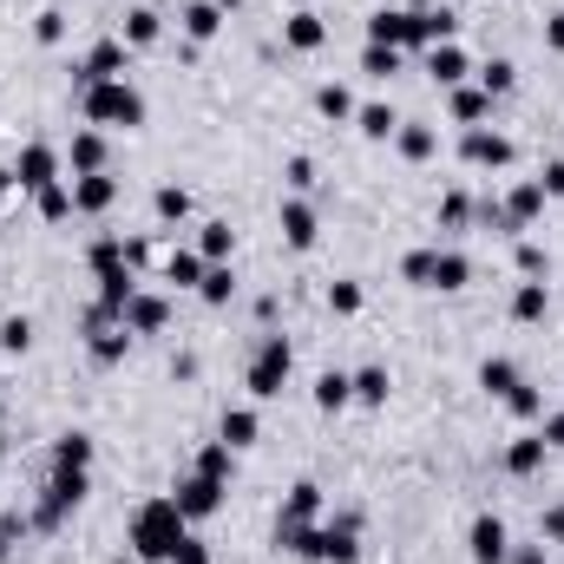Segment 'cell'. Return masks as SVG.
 Segmentation results:
<instances>
[{"label": "cell", "mask_w": 564, "mask_h": 564, "mask_svg": "<svg viewBox=\"0 0 564 564\" xmlns=\"http://www.w3.org/2000/svg\"><path fill=\"white\" fill-rule=\"evenodd\" d=\"M79 112H86V126H99V132H139L144 126V93L132 79H106V86H86V93H79Z\"/></svg>", "instance_id": "cell-2"}, {"label": "cell", "mask_w": 564, "mask_h": 564, "mask_svg": "<svg viewBox=\"0 0 564 564\" xmlns=\"http://www.w3.org/2000/svg\"><path fill=\"white\" fill-rule=\"evenodd\" d=\"M112 564H139V558H112Z\"/></svg>", "instance_id": "cell-64"}, {"label": "cell", "mask_w": 564, "mask_h": 564, "mask_svg": "<svg viewBox=\"0 0 564 564\" xmlns=\"http://www.w3.org/2000/svg\"><path fill=\"white\" fill-rule=\"evenodd\" d=\"M401 59H408L401 46H375V40L361 46V73H368V79H394V73H401Z\"/></svg>", "instance_id": "cell-41"}, {"label": "cell", "mask_w": 564, "mask_h": 564, "mask_svg": "<svg viewBox=\"0 0 564 564\" xmlns=\"http://www.w3.org/2000/svg\"><path fill=\"white\" fill-rule=\"evenodd\" d=\"M106 158H112V151H106V132H99V126L73 132V144H66V171H73V177H86V171H106Z\"/></svg>", "instance_id": "cell-20"}, {"label": "cell", "mask_w": 564, "mask_h": 564, "mask_svg": "<svg viewBox=\"0 0 564 564\" xmlns=\"http://www.w3.org/2000/svg\"><path fill=\"white\" fill-rule=\"evenodd\" d=\"M33 348V315H0V355H26Z\"/></svg>", "instance_id": "cell-45"}, {"label": "cell", "mask_w": 564, "mask_h": 564, "mask_svg": "<svg viewBox=\"0 0 564 564\" xmlns=\"http://www.w3.org/2000/svg\"><path fill=\"white\" fill-rule=\"evenodd\" d=\"M0 459H7V408H0Z\"/></svg>", "instance_id": "cell-61"}, {"label": "cell", "mask_w": 564, "mask_h": 564, "mask_svg": "<svg viewBox=\"0 0 564 564\" xmlns=\"http://www.w3.org/2000/svg\"><path fill=\"white\" fill-rule=\"evenodd\" d=\"M466 282H473V257H466V250H440V243H433V289H440V295H459Z\"/></svg>", "instance_id": "cell-23"}, {"label": "cell", "mask_w": 564, "mask_h": 564, "mask_svg": "<svg viewBox=\"0 0 564 564\" xmlns=\"http://www.w3.org/2000/svg\"><path fill=\"white\" fill-rule=\"evenodd\" d=\"M224 492H230V486H217V479H204V473H184V479L171 486V499H177V512H184L191 525L217 519V512H224Z\"/></svg>", "instance_id": "cell-8"}, {"label": "cell", "mask_w": 564, "mask_h": 564, "mask_svg": "<svg viewBox=\"0 0 564 564\" xmlns=\"http://www.w3.org/2000/svg\"><path fill=\"white\" fill-rule=\"evenodd\" d=\"M191 473H204V479H217V486H230V479H237V453H230L224 440H210V446H197V459H191Z\"/></svg>", "instance_id": "cell-31"}, {"label": "cell", "mask_w": 564, "mask_h": 564, "mask_svg": "<svg viewBox=\"0 0 564 564\" xmlns=\"http://www.w3.org/2000/svg\"><path fill=\"white\" fill-rule=\"evenodd\" d=\"M473 224V197L466 191H446L440 197V230H466Z\"/></svg>", "instance_id": "cell-47"}, {"label": "cell", "mask_w": 564, "mask_h": 564, "mask_svg": "<svg viewBox=\"0 0 564 564\" xmlns=\"http://www.w3.org/2000/svg\"><path fill=\"white\" fill-rule=\"evenodd\" d=\"M276 230H282V243H289L295 257H308V250L322 243V217H315V204H308V197H282Z\"/></svg>", "instance_id": "cell-10"}, {"label": "cell", "mask_w": 564, "mask_h": 564, "mask_svg": "<svg viewBox=\"0 0 564 564\" xmlns=\"http://www.w3.org/2000/svg\"><path fill=\"white\" fill-rule=\"evenodd\" d=\"M446 40H459V13H446V7H414V53L446 46Z\"/></svg>", "instance_id": "cell-17"}, {"label": "cell", "mask_w": 564, "mask_h": 564, "mask_svg": "<svg viewBox=\"0 0 564 564\" xmlns=\"http://www.w3.org/2000/svg\"><path fill=\"white\" fill-rule=\"evenodd\" d=\"M7 191H13V164H0V197H7Z\"/></svg>", "instance_id": "cell-60"}, {"label": "cell", "mask_w": 564, "mask_h": 564, "mask_svg": "<svg viewBox=\"0 0 564 564\" xmlns=\"http://www.w3.org/2000/svg\"><path fill=\"white\" fill-rule=\"evenodd\" d=\"M197 295H204L210 308H224V302L237 295V270H230V263H210V270H204V282H197Z\"/></svg>", "instance_id": "cell-40"}, {"label": "cell", "mask_w": 564, "mask_h": 564, "mask_svg": "<svg viewBox=\"0 0 564 564\" xmlns=\"http://www.w3.org/2000/svg\"><path fill=\"white\" fill-rule=\"evenodd\" d=\"M545 46L564 53V7H558V13H545Z\"/></svg>", "instance_id": "cell-57"}, {"label": "cell", "mask_w": 564, "mask_h": 564, "mask_svg": "<svg viewBox=\"0 0 564 564\" xmlns=\"http://www.w3.org/2000/svg\"><path fill=\"white\" fill-rule=\"evenodd\" d=\"M492 93H479V86H453V126H486L492 119Z\"/></svg>", "instance_id": "cell-29"}, {"label": "cell", "mask_w": 564, "mask_h": 564, "mask_svg": "<svg viewBox=\"0 0 564 564\" xmlns=\"http://www.w3.org/2000/svg\"><path fill=\"white\" fill-rule=\"evenodd\" d=\"M86 263H93V276H99V270H119V263H126V237H93Z\"/></svg>", "instance_id": "cell-48"}, {"label": "cell", "mask_w": 564, "mask_h": 564, "mask_svg": "<svg viewBox=\"0 0 564 564\" xmlns=\"http://www.w3.org/2000/svg\"><path fill=\"white\" fill-rule=\"evenodd\" d=\"M86 492H93V473H79V466H53V473H46V486H40L33 525H40V532H59V525L86 506Z\"/></svg>", "instance_id": "cell-3"}, {"label": "cell", "mask_w": 564, "mask_h": 564, "mask_svg": "<svg viewBox=\"0 0 564 564\" xmlns=\"http://www.w3.org/2000/svg\"><path fill=\"white\" fill-rule=\"evenodd\" d=\"M479 73V93H492V99H506L512 86H519V66L512 59H486V66H473Z\"/></svg>", "instance_id": "cell-42"}, {"label": "cell", "mask_w": 564, "mask_h": 564, "mask_svg": "<svg viewBox=\"0 0 564 564\" xmlns=\"http://www.w3.org/2000/svg\"><path fill=\"white\" fill-rule=\"evenodd\" d=\"M545 204H552V197H545V184H539V177L512 184V191H506V217H512V230H532V224L545 217Z\"/></svg>", "instance_id": "cell-16"}, {"label": "cell", "mask_w": 564, "mask_h": 564, "mask_svg": "<svg viewBox=\"0 0 564 564\" xmlns=\"http://www.w3.org/2000/svg\"><path fill=\"white\" fill-rule=\"evenodd\" d=\"M126 73H132V46H126V40L112 33V40H99V46H93V53H86V59L73 66V86L86 93V86H106V79H126Z\"/></svg>", "instance_id": "cell-7"}, {"label": "cell", "mask_w": 564, "mask_h": 564, "mask_svg": "<svg viewBox=\"0 0 564 564\" xmlns=\"http://www.w3.org/2000/svg\"><path fill=\"white\" fill-rule=\"evenodd\" d=\"M315 112H322L328 126H355V93H348L341 79H328V86H315Z\"/></svg>", "instance_id": "cell-28"}, {"label": "cell", "mask_w": 564, "mask_h": 564, "mask_svg": "<svg viewBox=\"0 0 564 564\" xmlns=\"http://www.w3.org/2000/svg\"><path fill=\"white\" fill-rule=\"evenodd\" d=\"M126 263H132V270L151 263V237H132V243H126Z\"/></svg>", "instance_id": "cell-58"}, {"label": "cell", "mask_w": 564, "mask_h": 564, "mask_svg": "<svg viewBox=\"0 0 564 564\" xmlns=\"http://www.w3.org/2000/svg\"><path fill=\"white\" fill-rule=\"evenodd\" d=\"M368 40H375V46H401V53H414V13H401V7H375V13H368Z\"/></svg>", "instance_id": "cell-14"}, {"label": "cell", "mask_w": 564, "mask_h": 564, "mask_svg": "<svg viewBox=\"0 0 564 564\" xmlns=\"http://www.w3.org/2000/svg\"><path fill=\"white\" fill-rule=\"evenodd\" d=\"M132 341H139V335H132V328H126L119 315H106L99 302L86 308V355H93L99 368H119V361L132 355Z\"/></svg>", "instance_id": "cell-5"}, {"label": "cell", "mask_w": 564, "mask_h": 564, "mask_svg": "<svg viewBox=\"0 0 564 564\" xmlns=\"http://www.w3.org/2000/svg\"><path fill=\"white\" fill-rule=\"evenodd\" d=\"M401 282L433 289V250H408V257H401Z\"/></svg>", "instance_id": "cell-49"}, {"label": "cell", "mask_w": 564, "mask_h": 564, "mask_svg": "<svg viewBox=\"0 0 564 564\" xmlns=\"http://www.w3.org/2000/svg\"><path fill=\"white\" fill-rule=\"evenodd\" d=\"M426 73L453 93V86H466V73H473V59H466V46L459 40H446V46H426Z\"/></svg>", "instance_id": "cell-21"}, {"label": "cell", "mask_w": 564, "mask_h": 564, "mask_svg": "<svg viewBox=\"0 0 564 564\" xmlns=\"http://www.w3.org/2000/svg\"><path fill=\"white\" fill-rule=\"evenodd\" d=\"M289 375H295V348H289V335H263L257 341V355H250V375H243V388H250V401H276L282 388H289Z\"/></svg>", "instance_id": "cell-4"}, {"label": "cell", "mask_w": 564, "mask_h": 564, "mask_svg": "<svg viewBox=\"0 0 564 564\" xmlns=\"http://www.w3.org/2000/svg\"><path fill=\"white\" fill-rule=\"evenodd\" d=\"M33 40H40V46H59V40H66V13H59V7H40Z\"/></svg>", "instance_id": "cell-50"}, {"label": "cell", "mask_w": 564, "mask_h": 564, "mask_svg": "<svg viewBox=\"0 0 564 564\" xmlns=\"http://www.w3.org/2000/svg\"><path fill=\"white\" fill-rule=\"evenodd\" d=\"M355 132H361V139H375V144H388L394 132H401V119H394V106H381V99H375V106H355Z\"/></svg>", "instance_id": "cell-33"}, {"label": "cell", "mask_w": 564, "mask_h": 564, "mask_svg": "<svg viewBox=\"0 0 564 564\" xmlns=\"http://www.w3.org/2000/svg\"><path fill=\"white\" fill-rule=\"evenodd\" d=\"M210 7H224V13H237V7H243V0H210Z\"/></svg>", "instance_id": "cell-62"}, {"label": "cell", "mask_w": 564, "mask_h": 564, "mask_svg": "<svg viewBox=\"0 0 564 564\" xmlns=\"http://www.w3.org/2000/svg\"><path fill=\"white\" fill-rule=\"evenodd\" d=\"M459 158H466L473 171H506V164L519 158V144L506 139V132H492V126H466V139H459Z\"/></svg>", "instance_id": "cell-9"}, {"label": "cell", "mask_w": 564, "mask_h": 564, "mask_svg": "<svg viewBox=\"0 0 564 564\" xmlns=\"http://www.w3.org/2000/svg\"><path fill=\"white\" fill-rule=\"evenodd\" d=\"M204 263H230L237 257V230L224 224V217H210V224H197V243H191Z\"/></svg>", "instance_id": "cell-25"}, {"label": "cell", "mask_w": 564, "mask_h": 564, "mask_svg": "<svg viewBox=\"0 0 564 564\" xmlns=\"http://www.w3.org/2000/svg\"><path fill=\"white\" fill-rule=\"evenodd\" d=\"M552 308V282H519L512 289V322H545Z\"/></svg>", "instance_id": "cell-34"}, {"label": "cell", "mask_w": 564, "mask_h": 564, "mask_svg": "<svg viewBox=\"0 0 564 564\" xmlns=\"http://www.w3.org/2000/svg\"><path fill=\"white\" fill-rule=\"evenodd\" d=\"M315 408H322V414H341V408H355V375H341V368L315 375Z\"/></svg>", "instance_id": "cell-27"}, {"label": "cell", "mask_w": 564, "mask_h": 564, "mask_svg": "<svg viewBox=\"0 0 564 564\" xmlns=\"http://www.w3.org/2000/svg\"><path fill=\"white\" fill-rule=\"evenodd\" d=\"M191 539V519L177 512V499L164 492V499H144L139 512H132V525H126V545H132V558L139 564H171V552Z\"/></svg>", "instance_id": "cell-1"}, {"label": "cell", "mask_w": 564, "mask_h": 564, "mask_svg": "<svg viewBox=\"0 0 564 564\" xmlns=\"http://www.w3.org/2000/svg\"><path fill=\"white\" fill-rule=\"evenodd\" d=\"M66 184H73V210L79 217H106L119 204V177L112 171H86V177H66Z\"/></svg>", "instance_id": "cell-12"}, {"label": "cell", "mask_w": 564, "mask_h": 564, "mask_svg": "<svg viewBox=\"0 0 564 564\" xmlns=\"http://www.w3.org/2000/svg\"><path fill=\"white\" fill-rule=\"evenodd\" d=\"M126 328H132V335H164V328H171V302H164L158 289H139V295L126 302Z\"/></svg>", "instance_id": "cell-15"}, {"label": "cell", "mask_w": 564, "mask_h": 564, "mask_svg": "<svg viewBox=\"0 0 564 564\" xmlns=\"http://www.w3.org/2000/svg\"><path fill=\"white\" fill-rule=\"evenodd\" d=\"M13 184L26 191V197H40V191H53V184H66V151H53V144H20V158H13Z\"/></svg>", "instance_id": "cell-6"}, {"label": "cell", "mask_w": 564, "mask_h": 564, "mask_svg": "<svg viewBox=\"0 0 564 564\" xmlns=\"http://www.w3.org/2000/svg\"><path fill=\"white\" fill-rule=\"evenodd\" d=\"M93 433H79V426H66L59 440H53V466H79V473H93Z\"/></svg>", "instance_id": "cell-30"}, {"label": "cell", "mask_w": 564, "mask_h": 564, "mask_svg": "<svg viewBox=\"0 0 564 564\" xmlns=\"http://www.w3.org/2000/svg\"><path fill=\"white\" fill-rule=\"evenodd\" d=\"M158 33H164L158 7H132V13H126V26H119V40H126L132 53H144V46H158Z\"/></svg>", "instance_id": "cell-32"}, {"label": "cell", "mask_w": 564, "mask_h": 564, "mask_svg": "<svg viewBox=\"0 0 564 564\" xmlns=\"http://www.w3.org/2000/svg\"><path fill=\"white\" fill-rule=\"evenodd\" d=\"M545 459H552L545 433H519V440L506 446V473H512V479H532V473H545Z\"/></svg>", "instance_id": "cell-22"}, {"label": "cell", "mask_w": 564, "mask_h": 564, "mask_svg": "<svg viewBox=\"0 0 564 564\" xmlns=\"http://www.w3.org/2000/svg\"><path fill=\"white\" fill-rule=\"evenodd\" d=\"M204 270H210V263H204L197 250H171V257H164V282H171V289H197Z\"/></svg>", "instance_id": "cell-36"}, {"label": "cell", "mask_w": 564, "mask_h": 564, "mask_svg": "<svg viewBox=\"0 0 564 564\" xmlns=\"http://www.w3.org/2000/svg\"><path fill=\"white\" fill-rule=\"evenodd\" d=\"M506 414H512V421H545V394H539L532 381H519V388L506 394Z\"/></svg>", "instance_id": "cell-44"}, {"label": "cell", "mask_w": 564, "mask_h": 564, "mask_svg": "<svg viewBox=\"0 0 564 564\" xmlns=\"http://www.w3.org/2000/svg\"><path fill=\"white\" fill-rule=\"evenodd\" d=\"M539 433H545V446L558 453V446H564V408H558V414H545V421H539Z\"/></svg>", "instance_id": "cell-55"}, {"label": "cell", "mask_w": 564, "mask_h": 564, "mask_svg": "<svg viewBox=\"0 0 564 564\" xmlns=\"http://www.w3.org/2000/svg\"><path fill=\"white\" fill-rule=\"evenodd\" d=\"M394 151H401L408 164H426V158L440 151V132H433V126H401V132H394Z\"/></svg>", "instance_id": "cell-37"}, {"label": "cell", "mask_w": 564, "mask_h": 564, "mask_svg": "<svg viewBox=\"0 0 564 564\" xmlns=\"http://www.w3.org/2000/svg\"><path fill=\"white\" fill-rule=\"evenodd\" d=\"M224 20H230V13H224V7H210V0H191V7L177 13L184 40H197V46H204V40H217V33H224Z\"/></svg>", "instance_id": "cell-24"}, {"label": "cell", "mask_w": 564, "mask_h": 564, "mask_svg": "<svg viewBox=\"0 0 564 564\" xmlns=\"http://www.w3.org/2000/svg\"><path fill=\"white\" fill-rule=\"evenodd\" d=\"M388 394H394L388 368H355V401L361 408H388Z\"/></svg>", "instance_id": "cell-39"}, {"label": "cell", "mask_w": 564, "mask_h": 564, "mask_svg": "<svg viewBox=\"0 0 564 564\" xmlns=\"http://www.w3.org/2000/svg\"><path fill=\"white\" fill-rule=\"evenodd\" d=\"M519 381H525V375H519V361H512V355H486V361H479V388H486L492 401H506Z\"/></svg>", "instance_id": "cell-26"}, {"label": "cell", "mask_w": 564, "mask_h": 564, "mask_svg": "<svg viewBox=\"0 0 564 564\" xmlns=\"http://www.w3.org/2000/svg\"><path fill=\"white\" fill-rule=\"evenodd\" d=\"M276 525H322V486H315V479H295V486H289Z\"/></svg>", "instance_id": "cell-19"}, {"label": "cell", "mask_w": 564, "mask_h": 564, "mask_svg": "<svg viewBox=\"0 0 564 564\" xmlns=\"http://www.w3.org/2000/svg\"><path fill=\"white\" fill-rule=\"evenodd\" d=\"M361 302H368V295H361V282H355V276L328 282V315H341V322H348V315H361Z\"/></svg>", "instance_id": "cell-46"}, {"label": "cell", "mask_w": 564, "mask_h": 564, "mask_svg": "<svg viewBox=\"0 0 564 564\" xmlns=\"http://www.w3.org/2000/svg\"><path fill=\"white\" fill-rule=\"evenodd\" d=\"M512 263H519V276H525V282L552 276V250H545V243H532V237H519V243H512Z\"/></svg>", "instance_id": "cell-38"}, {"label": "cell", "mask_w": 564, "mask_h": 564, "mask_svg": "<svg viewBox=\"0 0 564 564\" xmlns=\"http://www.w3.org/2000/svg\"><path fill=\"white\" fill-rule=\"evenodd\" d=\"M33 210H40L46 224H66V217H79V210H73V184H53V191H40V197H33Z\"/></svg>", "instance_id": "cell-43"}, {"label": "cell", "mask_w": 564, "mask_h": 564, "mask_svg": "<svg viewBox=\"0 0 564 564\" xmlns=\"http://www.w3.org/2000/svg\"><path fill=\"white\" fill-rule=\"evenodd\" d=\"M217 440H224L230 453H250V446L263 440V414H257V408H224V421H217Z\"/></svg>", "instance_id": "cell-18"}, {"label": "cell", "mask_w": 564, "mask_h": 564, "mask_svg": "<svg viewBox=\"0 0 564 564\" xmlns=\"http://www.w3.org/2000/svg\"><path fill=\"white\" fill-rule=\"evenodd\" d=\"M539 184H545V197H564V158H552V164L539 171Z\"/></svg>", "instance_id": "cell-54"}, {"label": "cell", "mask_w": 564, "mask_h": 564, "mask_svg": "<svg viewBox=\"0 0 564 564\" xmlns=\"http://www.w3.org/2000/svg\"><path fill=\"white\" fill-rule=\"evenodd\" d=\"M13 539H26V519L20 512H0V564L13 558Z\"/></svg>", "instance_id": "cell-51"}, {"label": "cell", "mask_w": 564, "mask_h": 564, "mask_svg": "<svg viewBox=\"0 0 564 564\" xmlns=\"http://www.w3.org/2000/svg\"><path fill=\"white\" fill-rule=\"evenodd\" d=\"M466 558L473 564H506L512 558V532H506L499 512H479V519L466 525Z\"/></svg>", "instance_id": "cell-11"}, {"label": "cell", "mask_w": 564, "mask_h": 564, "mask_svg": "<svg viewBox=\"0 0 564 564\" xmlns=\"http://www.w3.org/2000/svg\"><path fill=\"white\" fill-rule=\"evenodd\" d=\"M151 217H158V224H184V217H191V191H184V184H158V191H151Z\"/></svg>", "instance_id": "cell-35"}, {"label": "cell", "mask_w": 564, "mask_h": 564, "mask_svg": "<svg viewBox=\"0 0 564 564\" xmlns=\"http://www.w3.org/2000/svg\"><path fill=\"white\" fill-rule=\"evenodd\" d=\"M171 564H210V545H204V539L191 532V539H184V545L171 552Z\"/></svg>", "instance_id": "cell-53"}, {"label": "cell", "mask_w": 564, "mask_h": 564, "mask_svg": "<svg viewBox=\"0 0 564 564\" xmlns=\"http://www.w3.org/2000/svg\"><path fill=\"white\" fill-rule=\"evenodd\" d=\"M289 7H315V0H289Z\"/></svg>", "instance_id": "cell-63"}, {"label": "cell", "mask_w": 564, "mask_h": 564, "mask_svg": "<svg viewBox=\"0 0 564 564\" xmlns=\"http://www.w3.org/2000/svg\"><path fill=\"white\" fill-rule=\"evenodd\" d=\"M539 532H545V539H558V545H564V506H545V519H539Z\"/></svg>", "instance_id": "cell-56"}, {"label": "cell", "mask_w": 564, "mask_h": 564, "mask_svg": "<svg viewBox=\"0 0 564 564\" xmlns=\"http://www.w3.org/2000/svg\"><path fill=\"white\" fill-rule=\"evenodd\" d=\"M282 177H289V191H315V164H308V158H289Z\"/></svg>", "instance_id": "cell-52"}, {"label": "cell", "mask_w": 564, "mask_h": 564, "mask_svg": "<svg viewBox=\"0 0 564 564\" xmlns=\"http://www.w3.org/2000/svg\"><path fill=\"white\" fill-rule=\"evenodd\" d=\"M512 564H545V552H539V545H519V552H512Z\"/></svg>", "instance_id": "cell-59"}, {"label": "cell", "mask_w": 564, "mask_h": 564, "mask_svg": "<svg viewBox=\"0 0 564 564\" xmlns=\"http://www.w3.org/2000/svg\"><path fill=\"white\" fill-rule=\"evenodd\" d=\"M282 46H289V53H315V46H328V20H322L315 7H289V20H282Z\"/></svg>", "instance_id": "cell-13"}]
</instances>
